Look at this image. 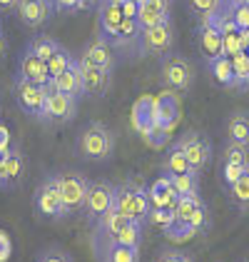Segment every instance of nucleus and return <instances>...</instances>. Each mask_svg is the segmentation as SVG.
<instances>
[{"label":"nucleus","instance_id":"obj_1","mask_svg":"<svg viewBox=\"0 0 249 262\" xmlns=\"http://www.w3.org/2000/svg\"><path fill=\"white\" fill-rule=\"evenodd\" d=\"M75 152L83 160H90V162L110 160L112 152H115V135H112V130L100 120L87 122L80 130L78 140H75Z\"/></svg>","mask_w":249,"mask_h":262},{"label":"nucleus","instance_id":"obj_2","mask_svg":"<svg viewBox=\"0 0 249 262\" xmlns=\"http://www.w3.org/2000/svg\"><path fill=\"white\" fill-rule=\"evenodd\" d=\"M115 207L120 210V215H124L130 222H147V215L152 210L150 202V187L140 185L135 180H127L122 185H117V198H115Z\"/></svg>","mask_w":249,"mask_h":262},{"label":"nucleus","instance_id":"obj_3","mask_svg":"<svg viewBox=\"0 0 249 262\" xmlns=\"http://www.w3.org/2000/svg\"><path fill=\"white\" fill-rule=\"evenodd\" d=\"M160 78H162V85L172 93H187L194 82V65L187 60L185 55H167L160 62Z\"/></svg>","mask_w":249,"mask_h":262},{"label":"nucleus","instance_id":"obj_4","mask_svg":"<svg viewBox=\"0 0 249 262\" xmlns=\"http://www.w3.org/2000/svg\"><path fill=\"white\" fill-rule=\"evenodd\" d=\"M33 205H35V212L42 220H62L65 217V205H62L58 175H47L38 185V190L33 195Z\"/></svg>","mask_w":249,"mask_h":262},{"label":"nucleus","instance_id":"obj_5","mask_svg":"<svg viewBox=\"0 0 249 262\" xmlns=\"http://www.w3.org/2000/svg\"><path fill=\"white\" fill-rule=\"evenodd\" d=\"M58 182H60V195L62 205H65V217L85 212L92 182L83 178V175H78V172H62V175H58Z\"/></svg>","mask_w":249,"mask_h":262},{"label":"nucleus","instance_id":"obj_6","mask_svg":"<svg viewBox=\"0 0 249 262\" xmlns=\"http://www.w3.org/2000/svg\"><path fill=\"white\" fill-rule=\"evenodd\" d=\"M130 225V220L120 215L117 207H112L103 220L95 225V235H92V252H95V260L103 255L105 250H110L112 245H117V237L124 232V227Z\"/></svg>","mask_w":249,"mask_h":262},{"label":"nucleus","instance_id":"obj_7","mask_svg":"<svg viewBox=\"0 0 249 262\" xmlns=\"http://www.w3.org/2000/svg\"><path fill=\"white\" fill-rule=\"evenodd\" d=\"M115 198H117V185L107 180L92 182L90 195H87V205H85V220L90 225H97L115 207Z\"/></svg>","mask_w":249,"mask_h":262},{"label":"nucleus","instance_id":"obj_8","mask_svg":"<svg viewBox=\"0 0 249 262\" xmlns=\"http://www.w3.org/2000/svg\"><path fill=\"white\" fill-rule=\"evenodd\" d=\"M75 113H78V98L72 95H65L60 90H55L53 85H47V102H45V110L40 115L42 125H65V122L75 120Z\"/></svg>","mask_w":249,"mask_h":262},{"label":"nucleus","instance_id":"obj_9","mask_svg":"<svg viewBox=\"0 0 249 262\" xmlns=\"http://www.w3.org/2000/svg\"><path fill=\"white\" fill-rule=\"evenodd\" d=\"M13 98H15L18 107H20L25 115L40 120L42 110H45V102H47V88L35 85V82H28V80H22V78H15V82H13Z\"/></svg>","mask_w":249,"mask_h":262},{"label":"nucleus","instance_id":"obj_10","mask_svg":"<svg viewBox=\"0 0 249 262\" xmlns=\"http://www.w3.org/2000/svg\"><path fill=\"white\" fill-rule=\"evenodd\" d=\"M177 147L185 152V158L189 160V167L194 172H202L207 167V162L212 160V142L200 130H187L177 140Z\"/></svg>","mask_w":249,"mask_h":262},{"label":"nucleus","instance_id":"obj_11","mask_svg":"<svg viewBox=\"0 0 249 262\" xmlns=\"http://www.w3.org/2000/svg\"><path fill=\"white\" fill-rule=\"evenodd\" d=\"M172 48H175V25H172V20L155 25L150 30H142V55L167 58V55H172Z\"/></svg>","mask_w":249,"mask_h":262},{"label":"nucleus","instance_id":"obj_12","mask_svg":"<svg viewBox=\"0 0 249 262\" xmlns=\"http://www.w3.org/2000/svg\"><path fill=\"white\" fill-rule=\"evenodd\" d=\"M197 45H200V53L205 55L207 62L225 55V35L214 25L212 18H202V23H200V28H197Z\"/></svg>","mask_w":249,"mask_h":262},{"label":"nucleus","instance_id":"obj_13","mask_svg":"<svg viewBox=\"0 0 249 262\" xmlns=\"http://www.w3.org/2000/svg\"><path fill=\"white\" fill-rule=\"evenodd\" d=\"M180 120H182V100H180V95L172 93V90H162L155 98V122L172 133Z\"/></svg>","mask_w":249,"mask_h":262},{"label":"nucleus","instance_id":"obj_14","mask_svg":"<svg viewBox=\"0 0 249 262\" xmlns=\"http://www.w3.org/2000/svg\"><path fill=\"white\" fill-rule=\"evenodd\" d=\"M80 80H83V95H87V98H105L110 93V88H112V73L80 62Z\"/></svg>","mask_w":249,"mask_h":262},{"label":"nucleus","instance_id":"obj_15","mask_svg":"<svg viewBox=\"0 0 249 262\" xmlns=\"http://www.w3.org/2000/svg\"><path fill=\"white\" fill-rule=\"evenodd\" d=\"M18 78L28 82H35V85H42V88H47L50 85V70H47V62L38 58L30 48H25L20 55V60H18Z\"/></svg>","mask_w":249,"mask_h":262},{"label":"nucleus","instance_id":"obj_16","mask_svg":"<svg viewBox=\"0 0 249 262\" xmlns=\"http://www.w3.org/2000/svg\"><path fill=\"white\" fill-rule=\"evenodd\" d=\"M124 23L122 8L120 5H107V3H100L97 5V38H103L105 42H115L120 28Z\"/></svg>","mask_w":249,"mask_h":262},{"label":"nucleus","instance_id":"obj_17","mask_svg":"<svg viewBox=\"0 0 249 262\" xmlns=\"http://www.w3.org/2000/svg\"><path fill=\"white\" fill-rule=\"evenodd\" d=\"M80 62L85 65H92V68H100V70H115V50L110 42H105L103 38H92L83 48L80 53Z\"/></svg>","mask_w":249,"mask_h":262},{"label":"nucleus","instance_id":"obj_18","mask_svg":"<svg viewBox=\"0 0 249 262\" xmlns=\"http://www.w3.org/2000/svg\"><path fill=\"white\" fill-rule=\"evenodd\" d=\"M18 18L25 28H40L53 18L55 13V5L47 3V0H20V5L15 8Z\"/></svg>","mask_w":249,"mask_h":262},{"label":"nucleus","instance_id":"obj_19","mask_svg":"<svg viewBox=\"0 0 249 262\" xmlns=\"http://www.w3.org/2000/svg\"><path fill=\"white\" fill-rule=\"evenodd\" d=\"M25 172H28V158L22 152V147H13L8 160H5V167H3V175H0V187L3 190H15L22 180H25Z\"/></svg>","mask_w":249,"mask_h":262},{"label":"nucleus","instance_id":"obj_20","mask_svg":"<svg viewBox=\"0 0 249 262\" xmlns=\"http://www.w3.org/2000/svg\"><path fill=\"white\" fill-rule=\"evenodd\" d=\"M130 122H132V130L140 133L142 138L157 125L155 122V98L152 95H142V98L135 100L132 113H130Z\"/></svg>","mask_w":249,"mask_h":262},{"label":"nucleus","instance_id":"obj_21","mask_svg":"<svg viewBox=\"0 0 249 262\" xmlns=\"http://www.w3.org/2000/svg\"><path fill=\"white\" fill-rule=\"evenodd\" d=\"M172 20L169 18V0H147L145 5H140V13H137V25L142 30H150L155 25H162V23Z\"/></svg>","mask_w":249,"mask_h":262},{"label":"nucleus","instance_id":"obj_22","mask_svg":"<svg viewBox=\"0 0 249 262\" xmlns=\"http://www.w3.org/2000/svg\"><path fill=\"white\" fill-rule=\"evenodd\" d=\"M180 200V195H177V190L172 187V180L162 175V178H157V180L150 185V202H152V207H160V210H175V205Z\"/></svg>","mask_w":249,"mask_h":262},{"label":"nucleus","instance_id":"obj_23","mask_svg":"<svg viewBox=\"0 0 249 262\" xmlns=\"http://www.w3.org/2000/svg\"><path fill=\"white\" fill-rule=\"evenodd\" d=\"M225 133H227V142H237V145L249 147V113H244V110L232 113L227 118Z\"/></svg>","mask_w":249,"mask_h":262},{"label":"nucleus","instance_id":"obj_24","mask_svg":"<svg viewBox=\"0 0 249 262\" xmlns=\"http://www.w3.org/2000/svg\"><path fill=\"white\" fill-rule=\"evenodd\" d=\"M50 85L55 88V90H60L65 95H72V98H78V95H83V80H80V60H75L62 75L58 78H53Z\"/></svg>","mask_w":249,"mask_h":262},{"label":"nucleus","instance_id":"obj_25","mask_svg":"<svg viewBox=\"0 0 249 262\" xmlns=\"http://www.w3.org/2000/svg\"><path fill=\"white\" fill-rule=\"evenodd\" d=\"M209 73H212V78L217 85H222V88H237V78H234V68H232V60L229 58H217V60L207 62Z\"/></svg>","mask_w":249,"mask_h":262},{"label":"nucleus","instance_id":"obj_26","mask_svg":"<svg viewBox=\"0 0 249 262\" xmlns=\"http://www.w3.org/2000/svg\"><path fill=\"white\" fill-rule=\"evenodd\" d=\"M172 180V187L177 190L180 198H200V178L197 172H185V175H167Z\"/></svg>","mask_w":249,"mask_h":262},{"label":"nucleus","instance_id":"obj_27","mask_svg":"<svg viewBox=\"0 0 249 262\" xmlns=\"http://www.w3.org/2000/svg\"><path fill=\"white\" fill-rule=\"evenodd\" d=\"M165 172L167 175H185V172H194V170L189 167V160L185 158V152L177 147V142H175V145H169V150H167Z\"/></svg>","mask_w":249,"mask_h":262},{"label":"nucleus","instance_id":"obj_28","mask_svg":"<svg viewBox=\"0 0 249 262\" xmlns=\"http://www.w3.org/2000/svg\"><path fill=\"white\" fill-rule=\"evenodd\" d=\"M97 262H140V250L137 247H124V245H112L97 257Z\"/></svg>","mask_w":249,"mask_h":262},{"label":"nucleus","instance_id":"obj_29","mask_svg":"<svg viewBox=\"0 0 249 262\" xmlns=\"http://www.w3.org/2000/svg\"><path fill=\"white\" fill-rule=\"evenodd\" d=\"M75 60H78V58H75V55H72L67 48H62V45H60V48H58V53H55V55L47 60L50 78H58V75H62V73H65V70H67V68H70Z\"/></svg>","mask_w":249,"mask_h":262},{"label":"nucleus","instance_id":"obj_30","mask_svg":"<svg viewBox=\"0 0 249 262\" xmlns=\"http://www.w3.org/2000/svg\"><path fill=\"white\" fill-rule=\"evenodd\" d=\"M222 162L249 167V147H244V145H237V142H227V145L222 147Z\"/></svg>","mask_w":249,"mask_h":262},{"label":"nucleus","instance_id":"obj_31","mask_svg":"<svg viewBox=\"0 0 249 262\" xmlns=\"http://www.w3.org/2000/svg\"><path fill=\"white\" fill-rule=\"evenodd\" d=\"M38 58H42V60L47 62L55 53H58V48H60V42L58 40H53V38H47V35H38V38H33L30 40V45H28Z\"/></svg>","mask_w":249,"mask_h":262},{"label":"nucleus","instance_id":"obj_32","mask_svg":"<svg viewBox=\"0 0 249 262\" xmlns=\"http://www.w3.org/2000/svg\"><path fill=\"white\" fill-rule=\"evenodd\" d=\"M232 60V68H234V78H237V88L239 90H249V53H239Z\"/></svg>","mask_w":249,"mask_h":262},{"label":"nucleus","instance_id":"obj_33","mask_svg":"<svg viewBox=\"0 0 249 262\" xmlns=\"http://www.w3.org/2000/svg\"><path fill=\"white\" fill-rule=\"evenodd\" d=\"M229 200L234 202L239 210H249V172L237 185L229 187Z\"/></svg>","mask_w":249,"mask_h":262},{"label":"nucleus","instance_id":"obj_34","mask_svg":"<svg viewBox=\"0 0 249 262\" xmlns=\"http://www.w3.org/2000/svg\"><path fill=\"white\" fill-rule=\"evenodd\" d=\"M200 205H202V198H180L172 212H175L177 222H189V217L194 215V210H197Z\"/></svg>","mask_w":249,"mask_h":262},{"label":"nucleus","instance_id":"obj_35","mask_svg":"<svg viewBox=\"0 0 249 262\" xmlns=\"http://www.w3.org/2000/svg\"><path fill=\"white\" fill-rule=\"evenodd\" d=\"M140 242H142V222H130L124 227V232L117 237V245H124V247H137L140 250Z\"/></svg>","mask_w":249,"mask_h":262},{"label":"nucleus","instance_id":"obj_36","mask_svg":"<svg viewBox=\"0 0 249 262\" xmlns=\"http://www.w3.org/2000/svg\"><path fill=\"white\" fill-rule=\"evenodd\" d=\"M247 172H249V167H242V165H229V162H222V167H219V178H222V182L227 185V190L232 187V185H237V182L247 175Z\"/></svg>","mask_w":249,"mask_h":262},{"label":"nucleus","instance_id":"obj_37","mask_svg":"<svg viewBox=\"0 0 249 262\" xmlns=\"http://www.w3.org/2000/svg\"><path fill=\"white\" fill-rule=\"evenodd\" d=\"M147 222L167 232V230L177 222V217H175V212H172V210H160V207H152V210H150V215H147Z\"/></svg>","mask_w":249,"mask_h":262},{"label":"nucleus","instance_id":"obj_38","mask_svg":"<svg viewBox=\"0 0 249 262\" xmlns=\"http://www.w3.org/2000/svg\"><path fill=\"white\" fill-rule=\"evenodd\" d=\"M187 5H189V10H192L194 15L209 18V15H214V13L219 10L222 0H187Z\"/></svg>","mask_w":249,"mask_h":262},{"label":"nucleus","instance_id":"obj_39","mask_svg":"<svg viewBox=\"0 0 249 262\" xmlns=\"http://www.w3.org/2000/svg\"><path fill=\"white\" fill-rule=\"evenodd\" d=\"M165 235H167V237H169L172 242H187V240H192V237H197L200 232H197L194 227H189L187 222H175V225H172V227L167 230Z\"/></svg>","mask_w":249,"mask_h":262},{"label":"nucleus","instance_id":"obj_40","mask_svg":"<svg viewBox=\"0 0 249 262\" xmlns=\"http://www.w3.org/2000/svg\"><path fill=\"white\" fill-rule=\"evenodd\" d=\"M169 135H172V133H169V130H165L162 125H155V127L147 133L142 140H145L150 147H155V150H162L167 142H169Z\"/></svg>","mask_w":249,"mask_h":262},{"label":"nucleus","instance_id":"obj_41","mask_svg":"<svg viewBox=\"0 0 249 262\" xmlns=\"http://www.w3.org/2000/svg\"><path fill=\"white\" fill-rule=\"evenodd\" d=\"M187 225H189V227H194L197 232H205V230H209L212 217H209V210H207V205H205V202L194 210V215L189 217V222H187Z\"/></svg>","mask_w":249,"mask_h":262},{"label":"nucleus","instance_id":"obj_42","mask_svg":"<svg viewBox=\"0 0 249 262\" xmlns=\"http://www.w3.org/2000/svg\"><path fill=\"white\" fill-rule=\"evenodd\" d=\"M229 8H232V18L237 23V28L239 30H249V5L237 3V0H229Z\"/></svg>","mask_w":249,"mask_h":262},{"label":"nucleus","instance_id":"obj_43","mask_svg":"<svg viewBox=\"0 0 249 262\" xmlns=\"http://www.w3.org/2000/svg\"><path fill=\"white\" fill-rule=\"evenodd\" d=\"M239 53H247L242 40H239V30L225 35V58H234V55H239Z\"/></svg>","mask_w":249,"mask_h":262},{"label":"nucleus","instance_id":"obj_44","mask_svg":"<svg viewBox=\"0 0 249 262\" xmlns=\"http://www.w3.org/2000/svg\"><path fill=\"white\" fill-rule=\"evenodd\" d=\"M13 135H10V127L5 122H0V155H10L13 150Z\"/></svg>","mask_w":249,"mask_h":262},{"label":"nucleus","instance_id":"obj_45","mask_svg":"<svg viewBox=\"0 0 249 262\" xmlns=\"http://www.w3.org/2000/svg\"><path fill=\"white\" fill-rule=\"evenodd\" d=\"M38 262H72V260H70V255H65L60 250H45L38 257Z\"/></svg>","mask_w":249,"mask_h":262},{"label":"nucleus","instance_id":"obj_46","mask_svg":"<svg viewBox=\"0 0 249 262\" xmlns=\"http://www.w3.org/2000/svg\"><path fill=\"white\" fill-rule=\"evenodd\" d=\"M10 252H13V245H10V237L5 230H0V262L10 260Z\"/></svg>","mask_w":249,"mask_h":262},{"label":"nucleus","instance_id":"obj_47","mask_svg":"<svg viewBox=\"0 0 249 262\" xmlns=\"http://www.w3.org/2000/svg\"><path fill=\"white\" fill-rule=\"evenodd\" d=\"M80 10V0H55V13H75Z\"/></svg>","mask_w":249,"mask_h":262},{"label":"nucleus","instance_id":"obj_48","mask_svg":"<svg viewBox=\"0 0 249 262\" xmlns=\"http://www.w3.org/2000/svg\"><path fill=\"white\" fill-rule=\"evenodd\" d=\"M137 13H140V5L137 3H132V0H124L122 5V15L127 20H137Z\"/></svg>","mask_w":249,"mask_h":262},{"label":"nucleus","instance_id":"obj_49","mask_svg":"<svg viewBox=\"0 0 249 262\" xmlns=\"http://www.w3.org/2000/svg\"><path fill=\"white\" fill-rule=\"evenodd\" d=\"M180 255H182V252H177V250H162L155 262H177L180 260Z\"/></svg>","mask_w":249,"mask_h":262},{"label":"nucleus","instance_id":"obj_50","mask_svg":"<svg viewBox=\"0 0 249 262\" xmlns=\"http://www.w3.org/2000/svg\"><path fill=\"white\" fill-rule=\"evenodd\" d=\"M20 5V0H0V8L3 10H15Z\"/></svg>","mask_w":249,"mask_h":262},{"label":"nucleus","instance_id":"obj_51","mask_svg":"<svg viewBox=\"0 0 249 262\" xmlns=\"http://www.w3.org/2000/svg\"><path fill=\"white\" fill-rule=\"evenodd\" d=\"M95 5H100V0H80V10H90Z\"/></svg>","mask_w":249,"mask_h":262},{"label":"nucleus","instance_id":"obj_52","mask_svg":"<svg viewBox=\"0 0 249 262\" xmlns=\"http://www.w3.org/2000/svg\"><path fill=\"white\" fill-rule=\"evenodd\" d=\"M100 3H107V5H120V8L124 5V0H100Z\"/></svg>","mask_w":249,"mask_h":262},{"label":"nucleus","instance_id":"obj_53","mask_svg":"<svg viewBox=\"0 0 249 262\" xmlns=\"http://www.w3.org/2000/svg\"><path fill=\"white\" fill-rule=\"evenodd\" d=\"M5 48H8V45H5V38H3V35H0V58H3V55H5Z\"/></svg>","mask_w":249,"mask_h":262},{"label":"nucleus","instance_id":"obj_54","mask_svg":"<svg viewBox=\"0 0 249 262\" xmlns=\"http://www.w3.org/2000/svg\"><path fill=\"white\" fill-rule=\"evenodd\" d=\"M5 160H8V155H0V175H3V167H5Z\"/></svg>","mask_w":249,"mask_h":262},{"label":"nucleus","instance_id":"obj_55","mask_svg":"<svg viewBox=\"0 0 249 262\" xmlns=\"http://www.w3.org/2000/svg\"><path fill=\"white\" fill-rule=\"evenodd\" d=\"M177 262H192V257H189V255H180V260Z\"/></svg>","mask_w":249,"mask_h":262},{"label":"nucleus","instance_id":"obj_56","mask_svg":"<svg viewBox=\"0 0 249 262\" xmlns=\"http://www.w3.org/2000/svg\"><path fill=\"white\" fill-rule=\"evenodd\" d=\"M132 3H137V5H145L147 0H132Z\"/></svg>","mask_w":249,"mask_h":262},{"label":"nucleus","instance_id":"obj_57","mask_svg":"<svg viewBox=\"0 0 249 262\" xmlns=\"http://www.w3.org/2000/svg\"><path fill=\"white\" fill-rule=\"evenodd\" d=\"M237 3H244V5H249V0H237Z\"/></svg>","mask_w":249,"mask_h":262},{"label":"nucleus","instance_id":"obj_58","mask_svg":"<svg viewBox=\"0 0 249 262\" xmlns=\"http://www.w3.org/2000/svg\"><path fill=\"white\" fill-rule=\"evenodd\" d=\"M47 3H53V5H55V0H47Z\"/></svg>","mask_w":249,"mask_h":262},{"label":"nucleus","instance_id":"obj_59","mask_svg":"<svg viewBox=\"0 0 249 262\" xmlns=\"http://www.w3.org/2000/svg\"><path fill=\"white\" fill-rule=\"evenodd\" d=\"M0 35H3V28H0Z\"/></svg>","mask_w":249,"mask_h":262},{"label":"nucleus","instance_id":"obj_60","mask_svg":"<svg viewBox=\"0 0 249 262\" xmlns=\"http://www.w3.org/2000/svg\"><path fill=\"white\" fill-rule=\"evenodd\" d=\"M169 3H172V0H169Z\"/></svg>","mask_w":249,"mask_h":262}]
</instances>
